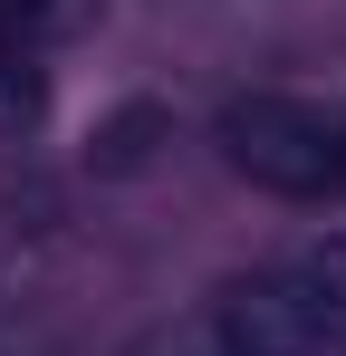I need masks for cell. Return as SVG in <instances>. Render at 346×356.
Returning a JSON list of instances; mask_svg holds the SVG:
<instances>
[{
  "instance_id": "obj_1",
  "label": "cell",
  "mask_w": 346,
  "mask_h": 356,
  "mask_svg": "<svg viewBox=\"0 0 346 356\" xmlns=\"http://www.w3.org/2000/svg\"><path fill=\"white\" fill-rule=\"evenodd\" d=\"M222 154H231V174H250L260 193L327 202V193H346V106H318V97H231L222 106Z\"/></svg>"
},
{
  "instance_id": "obj_2",
  "label": "cell",
  "mask_w": 346,
  "mask_h": 356,
  "mask_svg": "<svg viewBox=\"0 0 346 356\" xmlns=\"http://www.w3.org/2000/svg\"><path fill=\"white\" fill-rule=\"evenodd\" d=\"M222 356H346V318H327L298 280H240L212 308Z\"/></svg>"
},
{
  "instance_id": "obj_3",
  "label": "cell",
  "mask_w": 346,
  "mask_h": 356,
  "mask_svg": "<svg viewBox=\"0 0 346 356\" xmlns=\"http://www.w3.org/2000/svg\"><path fill=\"white\" fill-rule=\"evenodd\" d=\"M298 289L318 298L327 318H346V232H327L318 250H308V270H298Z\"/></svg>"
},
{
  "instance_id": "obj_4",
  "label": "cell",
  "mask_w": 346,
  "mask_h": 356,
  "mask_svg": "<svg viewBox=\"0 0 346 356\" xmlns=\"http://www.w3.org/2000/svg\"><path fill=\"white\" fill-rule=\"evenodd\" d=\"M49 19H58V0H0V49L29 58V49L49 39Z\"/></svg>"
},
{
  "instance_id": "obj_5",
  "label": "cell",
  "mask_w": 346,
  "mask_h": 356,
  "mask_svg": "<svg viewBox=\"0 0 346 356\" xmlns=\"http://www.w3.org/2000/svg\"><path fill=\"white\" fill-rule=\"evenodd\" d=\"M29 106H39V77H29L19 49H0V135H10V125H29Z\"/></svg>"
}]
</instances>
